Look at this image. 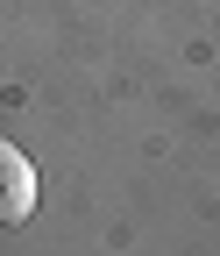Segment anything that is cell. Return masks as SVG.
<instances>
[{"instance_id": "1", "label": "cell", "mask_w": 220, "mask_h": 256, "mask_svg": "<svg viewBox=\"0 0 220 256\" xmlns=\"http://www.w3.org/2000/svg\"><path fill=\"white\" fill-rule=\"evenodd\" d=\"M28 214H36V164L14 142H0V228H21Z\"/></svg>"}]
</instances>
